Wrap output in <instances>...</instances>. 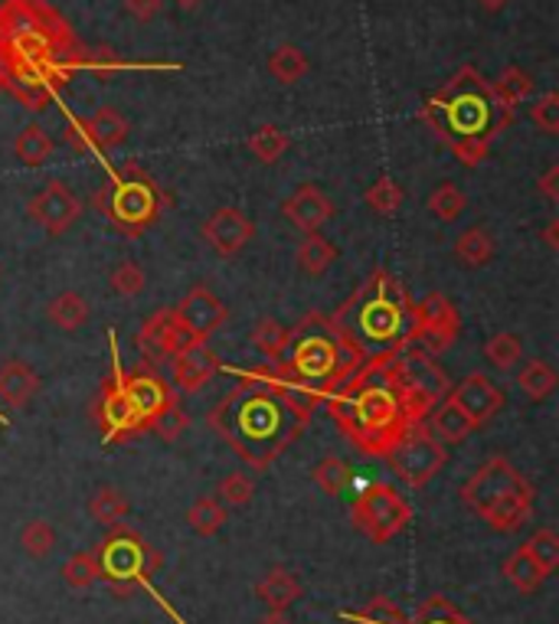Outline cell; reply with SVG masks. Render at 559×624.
<instances>
[{
	"mask_svg": "<svg viewBox=\"0 0 559 624\" xmlns=\"http://www.w3.org/2000/svg\"><path fill=\"white\" fill-rule=\"evenodd\" d=\"M458 334H462V314L445 294L432 291L422 301H413L406 344L425 350L428 356H442L458 341Z\"/></svg>",
	"mask_w": 559,
	"mask_h": 624,
	"instance_id": "30bf717a",
	"label": "cell"
},
{
	"mask_svg": "<svg viewBox=\"0 0 559 624\" xmlns=\"http://www.w3.org/2000/svg\"><path fill=\"white\" fill-rule=\"evenodd\" d=\"M425 209L438 219V222H455L465 209H468V197H465V190H458L455 184H438L432 194H428V200H425Z\"/></svg>",
	"mask_w": 559,
	"mask_h": 624,
	"instance_id": "f35d334b",
	"label": "cell"
},
{
	"mask_svg": "<svg viewBox=\"0 0 559 624\" xmlns=\"http://www.w3.org/2000/svg\"><path fill=\"white\" fill-rule=\"evenodd\" d=\"M403 200H406V194H403V187L393 180V177H380L376 184H370L366 187V194H363V204L370 212H376V216H383V219H393L400 207H403Z\"/></svg>",
	"mask_w": 559,
	"mask_h": 624,
	"instance_id": "d590c367",
	"label": "cell"
},
{
	"mask_svg": "<svg viewBox=\"0 0 559 624\" xmlns=\"http://www.w3.org/2000/svg\"><path fill=\"white\" fill-rule=\"evenodd\" d=\"M85 70L105 79V75L118 70H180V66H174V63H167V66H161V63H125L112 50H92V53H85Z\"/></svg>",
	"mask_w": 559,
	"mask_h": 624,
	"instance_id": "bcb514c9",
	"label": "cell"
},
{
	"mask_svg": "<svg viewBox=\"0 0 559 624\" xmlns=\"http://www.w3.org/2000/svg\"><path fill=\"white\" fill-rule=\"evenodd\" d=\"M128 132H132L128 118L112 105H102L89 118H70L66 122V141L79 154H105V150L125 144Z\"/></svg>",
	"mask_w": 559,
	"mask_h": 624,
	"instance_id": "9a60e30c",
	"label": "cell"
},
{
	"mask_svg": "<svg viewBox=\"0 0 559 624\" xmlns=\"http://www.w3.org/2000/svg\"><path fill=\"white\" fill-rule=\"evenodd\" d=\"M43 389V379L37 376V370L23 360H3L0 363V403L13 413L27 409L33 403V396Z\"/></svg>",
	"mask_w": 559,
	"mask_h": 624,
	"instance_id": "603a6c76",
	"label": "cell"
},
{
	"mask_svg": "<svg viewBox=\"0 0 559 624\" xmlns=\"http://www.w3.org/2000/svg\"><path fill=\"white\" fill-rule=\"evenodd\" d=\"M252 347L266 356V363H279L288 347V327L272 321V318H262L256 327H252Z\"/></svg>",
	"mask_w": 559,
	"mask_h": 624,
	"instance_id": "ab89813d",
	"label": "cell"
},
{
	"mask_svg": "<svg viewBox=\"0 0 559 624\" xmlns=\"http://www.w3.org/2000/svg\"><path fill=\"white\" fill-rule=\"evenodd\" d=\"M82 200L72 194V187H66L63 180H50L30 204H27V212L37 226L46 229V236H63L70 232L72 226L79 222L82 216Z\"/></svg>",
	"mask_w": 559,
	"mask_h": 624,
	"instance_id": "e0dca14e",
	"label": "cell"
},
{
	"mask_svg": "<svg viewBox=\"0 0 559 624\" xmlns=\"http://www.w3.org/2000/svg\"><path fill=\"white\" fill-rule=\"evenodd\" d=\"M478 3H482L485 10H504V7H507L510 0H478Z\"/></svg>",
	"mask_w": 559,
	"mask_h": 624,
	"instance_id": "6f0895ef",
	"label": "cell"
},
{
	"mask_svg": "<svg viewBox=\"0 0 559 624\" xmlns=\"http://www.w3.org/2000/svg\"><path fill=\"white\" fill-rule=\"evenodd\" d=\"M448 399L472 418L475 428L488 425L490 418L504 409V393L497 383H490L485 373H468L458 386L448 389Z\"/></svg>",
	"mask_w": 559,
	"mask_h": 624,
	"instance_id": "ffe728a7",
	"label": "cell"
},
{
	"mask_svg": "<svg viewBox=\"0 0 559 624\" xmlns=\"http://www.w3.org/2000/svg\"><path fill=\"white\" fill-rule=\"evenodd\" d=\"M386 465L390 471L403 481L406 487L420 490L428 481L438 478V471L448 465V448L425 428V425H416L390 455H386Z\"/></svg>",
	"mask_w": 559,
	"mask_h": 624,
	"instance_id": "8fae6325",
	"label": "cell"
},
{
	"mask_svg": "<svg viewBox=\"0 0 559 624\" xmlns=\"http://www.w3.org/2000/svg\"><path fill=\"white\" fill-rule=\"evenodd\" d=\"M108 284H112V291H115L118 298H138L141 291L147 288V275H144V269H141L138 262L128 259V262H122V266L112 269Z\"/></svg>",
	"mask_w": 559,
	"mask_h": 624,
	"instance_id": "c3c4849f",
	"label": "cell"
},
{
	"mask_svg": "<svg viewBox=\"0 0 559 624\" xmlns=\"http://www.w3.org/2000/svg\"><path fill=\"white\" fill-rule=\"evenodd\" d=\"M527 487L534 485L504 455H494L462 485V500H465V507H472L482 517L485 510H490L507 493H517V490H527Z\"/></svg>",
	"mask_w": 559,
	"mask_h": 624,
	"instance_id": "5bb4252c",
	"label": "cell"
},
{
	"mask_svg": "<svg viewBox=\"0 0 559 624\" xmlns=\"http://www.w3.org/2000/svg\"><path fill=\"white\" fill-rule=\"evenodd\" d=\"M410 624H472L448 599L442 595H432L420 605V612L410 618Z\"/></svg>",
	"mask_w": 559,
	"mask_h": 624,
	"instance_id": "7dc6e473",
	"label": "cell"
},
{
	"mask_svg": "<svg viewBox=\"0 0 559 624\" xmlns=\"http://www.w3.org/2000/svg\"><path fill=\"white\" fill-rule=\"evenodd\" d=\"M279 363L308 396H314L318 403H328L366 360L341 334L331 314L308 311L288 331V347Z\"/></svg>",
	"mask_w": 559,
	"mask_h": 624,
	"instance_id": "8992f818",
	"label": "cell"
},
{
	"mask_svg": "<svg viewBox=\"0 0 559 624\" xmlns=\"http://www.w3.org/2000/svg\"><path fill=\"white\" fill-rule=\"evenodd\" d=\"M557 370L547 360H527L517 373V389L530 403H547L557 393Z\"/></svg>",
	"mask_w": 559,
	"mask_h": 624,
	"instance_id": "83f0119b",
	"label": "cell"
},
{
	"mask_svg": "<svg viewBox=\"0 0 559 624\" xmlns=\"http://www.w3.org/2000/svg\"><path fill=\"white\" fill-rule=\"evenodd\" d=\"M301 592H304L301 582L288 569H281V565H272L262 575V582L256 585L259 602L266 605V612H276V615H288V609L301 599Z\"/></svg>",
	"mask_w": 559,
	"mask_h": 624,
	"instance_id": "cb8c5ba5",
	"label": "cell"
},
{
	"mask_svg": "<svg viewBox=\"0 0 559 624\" xmlns=\"http://www.w3.org/2000/svg\"><path fill=\"white\" fill-rule=\"evenodd\" d=\"M184 428H187V413H184L180 403H177V406H170L164 416L154 422L151 431H154L157 438H164V441H177V438L184 435Z\"/></svg>",
	"mask_w": 559,
	"mask_h": 624,
	"instance_id": "816d5d0a",
	"label": "cell"
},
{
	"mask_svg": "<svg viewBox=\"0 0 559 624\" xmlns=\"http://www.w3.org/2000/svg\"><path fill=\"white\" fill-rule=\"evenodd\" d=\"M118 363H122V360H118V347H115V341H112V373L105 376V383H102V389H99V396H95V403H92V416H95L99 428H102L105 445H118V441L135 438V435L144 431V428H141V418L135 416V409H132V403H128V396H125V389H122Z\"/></svg>",
	"mask_w": 559,
	"mask_h": 624,
	"instance_id": "7c38bea8",
	"label": "cell"
},
{
	"mask_svg": "<svg viewBox=\"0 0 559 624\" xmlns=\"http://www.w3.org/2000/svg\"><path fill=\"white\" fill-rule=\"evenodd\" d=\"M537 190L544 194V200H547V204H553V207H557L559 204V164H553V167H550V170H547V174L537 180Z\"/></svg>",
	"mask_w": 559,
	"mask_h": 624,
	"instance_id": "db71d44e",
	"label": "cell"
},
{
	"mask_svg": "<svg viewBox=\"0 0 559 624\" xmlns=\"http://www.w3.org/2000/svg\"><path fill=\"white\" fill-rule=\"evenodd\" d=\"M494 256H497V239L490 236V229L472 226V229H465V232L455 239V259H458L462 266H468V269L488 266Z\"/></svg>",
	"mask_w": 559,
	"mask_h": 624,
	"instance_id": "4dcf8cb0",
	"label": "cell"
},
{
	"mask_svg": "<svg viewBox=\"0 0 559 624\" xmlns=\"http://www.w3.org/2000/svg\"><path fill=\"white\" fill-rule=\"evenodd\" d=\"M99 572L118 595H132L135 589L147 585L151 575L161 569V555L154 553L138 533L125 523L112 527V533L95 550Z\"/></svg>",
	"mask_w": 559,
	"mask_h": 624,
	"instance_id": "ba28073f",
	"label": "cell"
},
{
	"mask_svg": "<svg viewBox=\"0 0 559 624\" xmlns=\"http://www.w3.org/2000/svg\"><path fill=\"white\" fill-rule=\"evenodd\" d=\"M344 622H356V624H410V618L383 595L370 599V605L363 612H344L341 615Z\"/></svg>",
	"mask_w": 559,
	"mask_h": 624,
	"instance_id": "ee69618b",
	"label": "cell"
},
{
	"mask_svg": "<svg viewBox=\"0 0 559 624\" xmlns=\"http://www.w3.org/2000/svg\"><path fill=\"white\" fill-rule=\"evenodd\" d=\"M311 481L321 487L324 493L341 497V493H348L350 487H353V468H350L344 458H324V461L314 465Z\"/></svg>",
	"mask_w": 559,
	"mask_h": 624,
	"instance_id": "74e56055",
	"label": "cell"
},
{
	"mask_svg": "<svg viewBox=\"0 0 559 624\" xmlns=\"http://www.w3.org/2000/svg\"><path fill=\"white\" fill-rule=\"evenodd\" d=\"M219 356L213 353L207 344H187L174 360H170V370H174V386L180 393H200L213 376L219 373Z\"/></svg>",
	"mask_w": 559,
	"mask_h": 624,
	"instance_id": "7402d4cb",
	"label": "cell"
},
{
	"mask_svg": "<svg viewBox=\"0 0 559 624\" xmlns=\"http://www.w3.org/2000/svg\"><path fill=\"white\" fill-rule=\"evenodd\" d=\"M530 122L544 135H559V92H547L530 105Z\"/></svg>",
	"mask_w": 559,
	"mask_h": 624,
	"instance_id": "f907efd6",
	"label": "cell"
},
{
	"mask_svg": "<svg viewBox=\"0 0 559 624\" xmlns=\"http://www.w3.org/2000/svg\"><path fill=\"white\" fill-rule=\"evenodd\" d=\"M135 344H138L144 363H147V366H157V363L174 360L190 341H187V334L180 331L174 311H170V308H161V311H154V314L141 324Z\"/></svg>",
	"mask_w": 559,
	"mask_h": 624,
	"instance_id": "d6986e66",
	"label": "cell"
},
{
	"mask_svg": "<svg viewBox=\"0 0 559 624\" xmlns=\"http://www.w3.org/2000/svg\"><path fill=\"white\" fill-rule=\"evenodd\" d=\"M311 70V63H308V53L301 50V46H294V43H279L272 53H269V72H272V79L279 82V85H294V82H301L304 75Z\"/></svg>",
	"mask_w": 559,
	"mask_h": 624,
	"instance_id": "d6a6232c",
	"label": "cell"
},
{
	"mask_svg": "<svg viewBox=\"0 0 559 624\" xmlns=\"http://www.w3.org/2000/svg\"><path fill=\"white\" fill-rule=\"evenodd\" d=\"M102 579V572H99V559L95 553H75L66 559V565H63V582L75 589V592H85V589H92L95 582Z\"/></svg>",
	"mask_w": 559,
	"mask_h": 624,
	"instance_id": "7bdbcfd3",
	"label": "cell"
},
{
	"mask_svg": "<svg viewBox=\"0 0 559 624\" xmlns=\"http://www.w3.org/2000/svg\"><path fill=\"white\" fill-rule=\"evenodd\" d=\"M281 216H284L294 229H301V232L308 236V232H321V229L338 216V204H334L321 187L301 184L291 197H284Z\"/></svg>",
	"mask_w": 559,
	"mask_h": 624,
	"instance_id": "44dd1931",
	"label": "cell"
},
{
	"mask_svg": "<svg viewBox=\"0 0 559 624\" xmlns=\"http://www.w3.org/2000/svg\"><path fill=\"white\" fill-rule=\"evenodd\" d=\"M485 356H488L490 366L500 370V373L514 370V366L524 360V341H520V334H510V331L494 334L488 344H485Z\"/></svg>",
	"mask_w": 559,
	"mask_h": 624,
	"instance_id": "60d3db41",
	"label": "cell"
},
{
	"mask_svg": "<svg viewBox=\"0 0 559 624\" xmlns=\"http://www.w3.org/2000/svg\"><path fill=\"white\" fill-rule=\"evenodd\" d=\"M504 575H507V582H510L520 595H534V592H540L544 582L550 579V575L537 565V559L527 553L524 547L514 550V553L504 559Z\"/></svg>",
	"mask_w": 559,
	"mask_h": 624,
	"instance_id": "f1b7e54d",
	"label": "cell"
},
{
	"mask_svg": "<svg viewBox=\"0 0 559 624\" xmlns=\"http://www.w3.org/2000/svg\"><path fill=\"white\" fill-rule=\"evenodd\" d=\"M256 624H294L288 615H276V612H266V618H259Z\"/></svg>",
	"mask_w": 559,
	"mask_h": 624,
	"instance_id": "9f6ffc18",
	"label": "cell"
},
{
	"mask_svg": "<svg viewBox=\"0 0 559 624\" xmlns=\"http://www.w3.org/2000/svg\"><path fill=\"white\" fill-rule=\"evenodd\" d=\"M92 204L115 232L125 239H141L170 207V197L138 164H125L122 170H112V180L95 190Z\"/></svg>",
	"mask_w": 559,
	"mask_h": 624,
	"instance_id": "52a82bcc",
	"label": "cell"
},
{
	"mask_svg": "<svg viewBox=\"0 0 559 624\" xmlns=\"http://www.w3.org/2000/svg\"><path fill=\"white\" fill-rule=\"evenodd\" d=\"M92 314V304L79 294V291H60L50 304H46V321L63 331V334H72L79 331Z\"/></svg>",
	"mask_w": 559,
	"mask_h": 624,
	"instance_id": "4316f807",
	"label": "cell"
},
{
	"mask_svg": "<svg viewBox=\"0 0 559 624\" xmlns=\"http://www.w3.org/2000/svg\"><path fill=\"white\" fill-rule=\"evenodd\" d=\"M210 428L252 471H266L308 428L288 399L259 379L239 376V386L210 409Z\"/></svg>",
	"mask_w": 559,
	"mask_h": 624,
	"instance_id": "3957f363",
	"label": "cell"
},
{
	"mask_svg": "<svg viewBox=\"0 0 559 624\" xmlns=\"http://www.w3.org/2000/svg\"><path fill=\"white\" fill-rule=\"evenodd\" d=\"M132 513V500L112 485H102L92 497H89V517L102 527H118L125 523V517Z\"/></svg>",
	"mask_w": 559,
	"mask_h": 624,
	"instance_id": "f546056e",
	"label": "cell"
},
{
	"mask_svg": "<svg viewBox=\"0 0 559 624\" xmlns=\"http://www.w3.org/2000/svg\"><path fill=\"white\" fill-rule=\"evenodd\" d=\"M125 10H128L138 23H151V20L164 10V0H125Z\"/></svg>",
	"mask_w": 559,
	"mask_h": 624,
	"instance_id": "f5cc1de1",
	"label": "cell"
},
{
	"mask_svg": "<svg viewBox=\"0 0 559 624\" xmlns=\"http://www.w3.org/2000/svg\"><path fill=\"white\" fill-rule=\"evenodd\" d=\"M118 379H122V389H125L135 416L141 418L144 431H151L157 418L180 403V393L157 373V366L138 363L135 370H122V363H118Z\"/></svg>",
	"mask_w": 559,
	"mask_h": 624,
	"instance_id": "4fadbf2b",
	"label": "cell"
},
{
	"mask_svg": "<svg viewBox=\"0 0 559 624\" xmlns=\"http://www.w3.org/2000/svg\"><path fill=\"white\" fill-rule=\"evenodd\" d=\"M544 242H547L553 252H559V219H550V226L544 229Z\"/></svg>",
	"mask_w": 559,
	"mask_h": 624,
	"instance_id": "11a10c76",
	"label": "cell"
},
{
	"mask_svg": "<svg viewBox=\"0 0 559 624\" xmlns=\"http://www.w3.org/2000/svg\"><path fill=\"white\" fill-rule=\"evenodd\" d=\"M20 550L33 559H46V555L56 550V530L50 520H30L23 523L20 530Z\"/></svg>",
	"mask_w": 559,
	"mask_h": 624,
	"instance_id": "b9f144b4",
	"label": "cell"
},
{
	"mask_svg": "<svg viewBox=\"0 0 559 624\" xmlns=\"http://www.w3.org/2000/svg\"><path fill=\"white\" fill-rule=\"evenodd\" d=\"M425 428H428L442 445H462V441L475 431L472 418L465 416L448 396L425 416Z\"/></svg>",
	"mask_w": 559,
	"mask_h": 624,
	"instance_id": "d4e9b609",
	"label": "cell"
},
{
	"mask_svg": "<svg viewBox=\"0 0 559 624\" xmlns=\"http://www.w3.org/2000/svg\"><path fill=\"white\" fill-rule=\"evenodd\" d=\"M246 147H249V154L259 164H279L281 157L288 154V147H291V138H288V132H281L276 125H259L246 138Z\"/></svg>",
	"mask_w": 559,
	"mask_h": 624,
	"instance_id": "e575fe53",
	"label": "cell"
},
{
	"mask_svg": "<svg viewBox=\"0 0 559 624\" xmlns=\"http://www.w3.org/2000/svg\"><path fill=\"white\" fill-rule=\"evenodd\" d=\"M85 53L63 13L46 0L0 3V92H10L27 112H43L85 70Z\"/></svg>",
	"mask_w": 559,
	"mask_h": 624,
	"instance_id": "6da1fadb",
	"label": "cell"
},
{
	"mask_svg": "<svg viewBox=\"0 0 559 624\" xmlns=\"http://www.w3.org/2000/svg\"><path fill=\"white\" fill-rule=\"evenodd\" d=\"M420 118L465 167H478L497 135L514 125V112L497 102L490 82L475 66H462L425 98Z\"/></svg>",
	"mask_w": 559,
	"mask_h": 624,
	"instance_id": "277c9868",
	"label": "cell"
},
{
	"mask_svg": "<svg viewBox=\"0 0 559 624\" xmlns=\"http://www.w3.org/2000/svg\"><path fill=\"white\" fill-rule=\"evenodd\" d=\"M494 89V95H497V102L504 105V108H517V105H524L530 95H534V75L527 70H520V66H507V70L500 72V79L490 85Z\"/></svg>",
	"mask_w": 559,
	"mask_h": 624,
	"instance_id": "836d02e7",
	"label": "cell"
},
{
	"mask_svg": "<svg viewBox=\"0 0 559 624\" xmlns=\"http://www.w3.org/2000/svg\"><path fill=\"white\" fill-rule=\"evenodd\" d=\"M524 550L537 559V565H540L547 575H553L559 569V537L550 530V527L537 530V533L524 543Z\"/></svg>",
	"mask_w": 559,
	"mask_h": 624,
	"instance_id": "f6af8a7d",
	"label": "cell"
},
{
	"mask_svg": "<svg viewBox=\"0 0 559 624\" xmlns=\"http://www.w3.org/2000/svg\"><path fill=\"white\" fill-rule=\"evenodd\" d=\"M204 242L210 246L216 256L222 259H236L256 236V222L236 207H219L213 209L210 216L200 226Z\"/></svg>",
	"mask_w": 559,
	"mask_h": 624,
	"instance_id": "ac0fdd59",
	"label": "cell"
},
{
	"mask_svg": "<svg viewBox=\"0 0 559 624\" xmlns=\"http://www.w3.org/2000/svg\"><path fill=\"white\" fill-rule=\"evenodd\" d=\"M177 3H180V7H184V10H194V7H200V3H204V0H177Z\"/></svg>",
	"mask_w": 559,
	"mask_h": 624,
	"instance_id": "680465c9",
	"label": "cell"
},
{
	"mask_svg": "<svg viewBox=\"0 0 559 624\" xmlns=\"http://www.w3.org/2000/svg\"><path fill=\"white\" fill-rule=\"evenodd\" d=\"M0 425H7V418H0Z\"/></svg>",
	"mask_w": 559,
	"mask_h": 624,
	"instance_id": "91938a15",
	"label": "cell"
},
{
	"mask_svg": "<svg viewBox=\"0 0 559 624\" xmlns=\"http://www.w3.org/2000/svg\"><path fill=\"white\" fill-rule=\"evenodd\" d=\"M413 520L410 500L393 485L363 487L350 503V523L370 540V543H390L396 540Z\"/></svg>",
	"mask_w": 559,
	"mask_h": 624,
	"instance_id": "9c48e42d",
	"label": "cell"
},
{
	"mask_svg": "<svg viewBox=\"0 0 559 624\" xmlns=\"http://www.w3.org/2000/svg\"><path fill=\"white\" fill-rule=\"evenodd\" d=\"M328 409L341 435L363 458L383 461L432 413V406L400 373L393 353L366 360L328 399Z\"/></svg>",
	"mask_w": 559,
	"mask_h": 624,
	"instance_id": "7a4b0ae2",
	"label": "cell"
},
{
	"mask_svg": "<svg viewBox=\"0 0 559 624\" xmlns=\"http://www.w3.org/2000/svg\"><path fill=\"white\" fill-rule=\"evenodd\" d=\"M410 314H413L410 288L393 272L376 269L348 301L338 304L331 321L363 353V360H373L406 347Z\"/></svg>",
	"mask_w": 559,
	"mask_h": 624,
	"instance_id": "5b68a950",
	"label": "cell"
},
{
	"mask_svg": "<svg viewBox=\"0 0 559 624\" xmlns=\"http://www.w3.org/2000/svg\"><path fill=\"white\" fill-rule=\"evenodd\" d=\"M256 497V481L246 471H232L219 481V500L229 507H249Z\"/></svg>",
	"mask_w": 559,
	"mask_h": 624,
	"instance_id": "681fc988",
	"label": "cell"
},
{
	"mask_svg": "<svg viewBox=\"0 0 559 624\" xmlns=\"http://www.w3.org/2000/svg\"><path fill=\"white\" fill-rule=\"evenodd\" d=\"M187 527L197 533V537H216L222 527H226V507L216 500V497H200L194 500V507L187 510Z\"/></svg>",
	"mask_w": 559,
	"mask_h": 624,
	"instance_id": "8d00e7d4",
	"label": "cell"
},
{
	"mask_svg": "<svg viewBox=\"0 0 559 624\" xmlns=\"http://www.w3.org/2000/svg\"><path fill=\"white\" fill-rule=\"evenodd\" d=\"M53 138H50V132L43 128V125H27L17 141H13V157L23 164V167H43L50 157H53Z\"/></svg>",
	"mask_w": 559,
	"mask_h": 624,
	"instance_id": "1f68e13d",
	"label": "cell"
},
{
	"mask_svg": "<svg viewBox=\"0 0 559 624\" xmlns=\"http://www.w3.org/2000/svg\"><path fill=\"white\" fill-rule=\"evenodd\" d=\"M341 259V249L328 239V236H318V232H308L304 242L298 246L294 252V262L304 275L321 278L334 262Z\"/></svg>",
	"mask_w": 559,
	"mask_h": 624,
	"instance_id": "484cf974",
	"label": "cell"
},
{
	"mask_svg": "<svg viewBox=\"0 0 559 624\" xmlns=\"http://www.w3.org/2000/svg\"><path fill=\"white\" fill-rule=\"evenodd\" d=\"M180 331L187 334L190 344H207L213 334L229 321V308L213 294L207 284H194L180 301L177 308H170Z\"/></svg>",
	"mask_w": 559,
	"mask_h": 624,
	"instance_id": "2e32d148",
	"label": "cell"
}]
</instances>
